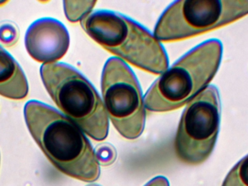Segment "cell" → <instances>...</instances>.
<instances>
[{
    "instance_id": "obj_1",
    "label": "cell",
    "mask_w": 248,
    "mask_h": 186,
    "mask_svg": "<svg viewBox=\"0 0 248 186\" xmlns=\"http://www.w3.org/2000/svg\"><path fill=\"white\" fill-rule=\"evenodd\" d=\"M24 116L32 137L57 169L84 182L98 179L100 169L97 156L74 121L36 101L26 104Z\"/></svg>"
},
{
    "instance_id": "obj_2",
    "label": "cell",
    "mask_w": 248,
    "mask_h": 186,
    "mask_svg": "<svg viewBox=\"0 0 248 186\" xmlns=\"http://www.w3.org/2000/svg\"><path fill=\"white\" fill-rule=\"evenodd\" d=\"M222 45L211 39L198 45L166 70L144 95L153 112L179 109L202 93L215 77L222 56Z\"/></svg>"
},
{
    "instance_id": "obj_3",
    "label": "cell",
    "mask_w": 248,
    "mask_h": 186,
    "mask_svg": "<svg viewBox=\"0 0 248 186\" xmlns=\"http://www.w3.org/2000/svg\"><path fill=\"white\" fill-rule=\"evenodd\" d=\"M86 33L103 48L151 74H163L167 55L158 40L131 19L107 10L90 13L81 20Z\"/></svg>"
},
{
    "instance_id": "obj_4",
    "label": "cell",
    "mask_w": 248,
    "mask_h": 186,
    "mask_svg": "<svg viewBox=\"0 0 248 186\" xmlns=\"http://www.w3.org/2000/svg\"><path fill=\"white\" fill-rule=\"evenodd\" d=\"M40 74L48 93L69 119L97 141L107 137L108 117L104 103L84 76L60 63L43 64Z\"/></svg>"
},
{
    "instance_id": "obj_5",
    "label": "cell",
    "mask_w": 248,
    "mask_h": 186,
    "mask_svg": "<svg viewBox=\"0 0 248 186\" xmlns=\"http://www.w3.org/2000/svg\"><path fill=\"white\" fill-rule=\"evenodd\" d=\"M248 15V0H181L172 3L155 29L158 41L184 40L230 24Z\"/></svg>"
},
{
    "instance_id": "obj_6",
    "label": "cell",
    "mask_w": 248,
    "mask_h": 186,
    "mask_svg": "<svg viewBox=\"0 0 248 186\" xmlns=\"http://www.w3.org/2000/svg\"><path fill=\"white\" fill-rule=\"evenodd\" d=\"M219 95L208 86L188 103L176 132L174 150L179 160L187 165H199L209 158L219 131Z\"/></svg>"
},
{
    "instance_id": "obj_7",
    "label": "cell",
    "mask_w": 248,
    "mask_h": 186,
    "mask_svg": "<svg viewBox=\"0 0 248 186\" xmlns=\"http://www.w3.org/2000/svg\"><path fill=\"white\" fill-rule=\"evenodd\" d=\"M102 92L108 117L125 138L141 135L145 123V105L138 81L131 68L119 58L106 62Z\"/></svg>"
},
{
    "instance_id": "obj_8",
    "label": "cell",
    "mask_w": 248,
    "mask_h": 186,
    "mask_svg": "<svg viewBox=\"0 0 248 186\" xmlns=\"http://www.w3.org/2000/svg\"><path fill=\"white\" fill-rule=\"evenodd\" d=\"M25 44L27 52L35 61L53 64L66 54L69 34L61 22L49 17L39 19L29 26Z\"/></svg>"
},
{
    "instance_id": "obj_9",
    "label": "cell",
    "mask_w": 248,
    "mask_h": 186,
    "mask_svg": "<svg viewBox=\"0 0 248 186\" xmlns=\"http://www.w3.org/2000/svg\"><path fill=\"white\" fill-rule=\"evenodd\" d=\"M29 93V85L21 67L0 46V95L22 100Z\"/></svg>"
},
{
    "instance_id": "obj_10",
    "label": "cell",
    "mask_w": 248,
    "mask_h": 186,
    "mask_svg": "<svg viewBox=\"0 0 248 186\" xmlns=\"http://www.w3.org/2000/svg\"><path fill=\"white\" fill-rule=\"evenodd\" d=\"M95 4L96 1H65L64 9L65 16L73 23L82 20L90 14Z\"/></svg>"
},
{
    "instance_id": "obj_11",
    "label": "cell",
    "mask_w": 248,
    "mask_h": 186,
    "mask_svg": "<svg viewBox=\"0 0 248 186\" xmlns=\"http://www.w3.org/2000/svg\"><path fill=\"white\" fill-rule=\"evenodd\" d=\"M222 186H248V155L230 171Z\"/></svg>"
},
{
    "instance_id": "obj_12",
    "label": "cell",
    "mask_w": 248,
    "mask_h": 186,
    "mask_svg": "<svg viewBox=\"0 0 248 186\" xmlns=\"http://www.w3.org/2000/svg\"><path fill=\"white\" fill-rule=\"evenodd\" d=\"M19 39V32L12 23H3L0 26V42L4 46L13 47Z\"/></svg>"
},
{
    "instance_id": "obj_13",
    "label": "cell",
    "mask_w": 248,
    "mask_h": 186,
    "mask_svg": "<svg viewBox=\"0 0 248 186\" xmlns=\"http://www.w3.org/2000/svg\"><path fill=\"white\" fill-rule=\"evenodd\" d=\"M144 186H169V183L165 177L159 176L153 178Z\"/></svg>"
},
{
    "instance_id": "obj_14",
    "label": "cell",
    "mask_w": 248,
    "mask_h": 186,
    "mask_svg": "<svg viewBox=\"0 0 248 186\" xmlns=\"http://www.w3.org/2000/svg\"><path fill=\"white\" fill-rule=\"evenodd\" d=\"M6 2H7V1H0V6H2L3 4H6Z\"/></svg>"
},
{
    "instance_id": "obj_15",
    "label": "cell",
    "mask_w": 248,
    "mask_h": 186,
    "mask_svg": "<svg viewBox=\"0 0 248 186\" xmlns=\"http://www.w3.org/2000/svg\"><path fill=\"white\" fill-rule=\"evenodd\" d=\"M96 186V185H91V186Z\"/></svg>"
}]
</instances>
